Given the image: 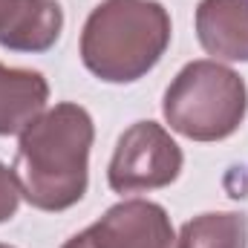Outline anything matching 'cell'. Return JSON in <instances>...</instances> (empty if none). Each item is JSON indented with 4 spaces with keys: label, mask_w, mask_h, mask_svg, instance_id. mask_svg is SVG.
Returning <instances> with one entry per match:
<instances>
[{
    "label": "cell",
    "mask_w": 248,
    "mask_h": 248,
    "mask_svg": "<svg viewBox=\"0 0 248 248\" xmlns=\"http://www.w3.org/2000/svg\"><path fill=\"white\" fill-rule=\"evenodd\" d=\"M196 35L208 55L248 61V0H202L196 9Z\"/></svg>",
    "instance_id": "cell-7"
},
{
    "label": "cell",
    "mask_w": 248,
    "mask_h": 248,
    "mask_svg": "<svg viewBox=\"0 0 248 248\" xmlns=\"http://www.w3.org/2000/svg\"><path fill=\"white\" fill-rule=\"evenodd\" d=\"M20 205V185H17V176L15 170H9L3 162H0V222L12 219L15 211Z\"/></svg>",
    "instance_id": "cell-10"
},
{
    "label": "cell",
    "mask_w": 248,
    "mask_h": 248,
    "mask_svg": "<svg viewBox=\"0 0 248 248\" xmlns=\"http://www.w3.org/2000/svg\"><path fill=\"white\" fill-rule=\"evenodd\" d=\"M63 29L58 0H0V46L15 52H46Z\"/></svg>",
    "instance_id": "cell-6"
},
{
    "label": "cell",
    "mask_w": 248,
    "mask_h": 248,
    "mask_svg": "<svg viewBox=\"0 0 248 248\" xmlns=\"http://www.w3.org/2000/svg\"><path fill=\"white\" fill-rule=\"evenodd\" d=\"M182 170V150L156 122H136L116 144L107 179L116 193L170 185Z\"/></svg>",
    "instance_id": "cell-4"
},
{
    "label": "cell",
    "mask_w": 248,
    "mask_h": 248,
    "mask_svg": "<svg viewBox=\"0 0 248 248\" xmlns=\"http://www.w3.org/2000/svg\"><path fill=\"white\" fill-rule=\"evenodd\" d=\"M176 248H248V219L243 214H202L182 225Z\"/></svg>",
    "instance_id": "cell-9"
},
{
    "label": "cell",
    "mask_w": 248,
    "mask_h": 248,
    "mask_svg": "<svg viewBox=\"0 0 248 248\" xmlns=\"http://www.w3.org/2000/svg\"><path fill=\"white\" fill-rule=\"evenodd\" d=\"M170 44V15L156 0H104L81 32L84 66L110 84L147 75Z\"/></svg>",
    "instance_id": "cell-2"
},
{
    "label": "cell",
    "mask_w": 248,
    "mask_h": 248,
    "mask_svg": "<svg viewBox=\"0 0 248 248\" xmlns=\"http://www.w3.org/2000/svg\"><path fill=\"white\" fill-rule=\"evenodd\" d=\"M162 110L170 130L193 141L228 139L246 119V81L217 61H193L168 87Z\"/></svg>",
    "instance_id": "cell-3"
},
{
    "label": "cell",
    "mask_w": 248,
    "mask_h": 248,
    "mask_svg": "<svg viewBox=\"0 0 248 248\" xmlns=\"http://www.w3.org/2000/svg\"><path fill=\"white\" fill-rule=\"evenodd\" d=\"M61 248H95V243H93L90 231H81V234H75L72 240H66Z\"/></svg>",
    "instance_id": "cell-11"
},
{
    "label": "cell",
    "mask_w": 248,
    "mask_h": 248,
    "mask_svg": "<svg viewBox=\"0 0 248 248\" xmlns=\"http://www.w3.org/2000/svg\"><path fill=\"white\" fill-rule=\"evenodd\" d=\"M49 84L35 69H15L0 63V136L23 133L46 110Z\"/></svg>",
    "instance_id": "cell-8"
},
{
    "label": "cell",
    "mask_w": 248,
    "mask_h": 248,
    "mask_svg": "<svg viewBox=\"0 0 248 248\" xmlns=\"http://www.w3.org/2000/svg\"><path fill=\"white\" fill-rule=\"evenodd\" d=\"M0 248H15V246H6V243H0Z\"/></svg>",
    "instance_id": "cell-12"
},
{
    "label": "cell",
    "mask_w": 248,
    "mask_h": 248,
    "mask_svg": "<svg viewBox=\"0 0 248 248\" xmlns=\"http://www.w3.org/2000/svg\"><path fill=\"white\" fill-rule=\"evenodd\" d=\"M90 234L98 248H176L168 211L147 199L113 205L90 228Z\"/></svg>",
    "instance_id": "cell-5"
},
{
    "label": "cell",
    "mask_w": 248,
    "mask_h": 248,
    "mask_svg": "<svg viewBox=\"0 0 248 248\" xmlns=\"http://www.w3.org/2000/svg\"><path fill=\"white\" fill-rule=\"evenodd\" d=\"M95 127L81 104L63 101L44 110L20 133L15 176L20 196L41 211H66L87 193Z\"/></svg>",
    "instance_id": "cell-1"
}]
</instances>
